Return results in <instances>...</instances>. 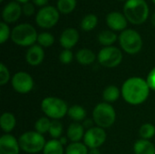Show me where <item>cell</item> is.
<instances>
[{"label": "cell", "mask_w": 155, "mask_h": 154, "mask_svg": "<svg viewBox=\"0 0 155 154\" xmlns=\"http://www.w3.org/2000/svg\"><path fill=\"white\" fill-rule=\"evenodd\" d=\"M150 90L146 80L141 77H132L124 83L122 95L126 103L132 105H138L146 101Z\"/></svg>", "instance_id": "6da1fadb"}, {"label": "cell", "mask_w": 155, "mask_h": 154, "mask_svg": "<svg viewBox=\"0 0 155 154\" xmlns=\"http://www.w3.org/2000/svg\"><path fill=\"white\" fill-rule=\"evenodd\" d=\"M124 15L132 24L141 25L149 16V6L145 0H127L124 5Z\"/></svg>", "instance_id": "7a4b0ae2"}, {"label": "cell", "mask_w": 155, "mask_h": 154, "mask_svg": "<svg viewBox=\"0 0 155 154\" xmlns=\"http://www.w3.org/2000/svg\"><path fill=\"white\" fill-rule=\"evenodd\" d=\"M12 41L20 46H32L37 41V32L30 24H20L11 31Z\"/></svg>", "instance_id": "3957f363"}, {"label": "cell", "mask_w": 155, "mask_h": 154, "mask_svg": "<svg viewBox=\"0 0 155 154\" xmlns=\"http://www.w3.org/2000/svg\"><path fill=\"white\" fill-rule=\"evenodd\" d=\"M116 119L114 108L108 103H101L95 106L93 112V120L101 128L111 127Z\"/></svg>", "instance_id": "277c9868"}, {"label": "cell", "mask_w": 155, "mask_h": 154, "mask_svg": "<svg viewBox=\"0 0 155 154\" xmlns=\"http://www.w3.org/2000/svg\"><path fill=\"white\" fill-rule=\"evenodd\" d=\"M41 109L44 113L54 120L62 119L67 113L68 107L66 103L56 97H46L42 101Z\"/></svg>", "instance_id": "5b68a950"}, {"label": "cell", "mask_w": 155, "mask_h": 154, "mask_svg": "<svg viewBox=\"0 0 155 154\" xmlns=\"http://www.w3.org/2000/svg\"><path fill=\"white\" fill-rule=\"evenodd\" d=\"M20 148L27 153H36L44 150L45 140L37 132H25L19 137Z\"/></svg>", "instance_id": "8992f818"}, {"label": "cell", "mask_w": 155, "mask_h": 154, "mask_svg": "<svg viewBox=\"0 0 155 154\" xmlns=\"http://www.w3.org/2000/svg\"><path fill=\"white\" fill-rule=\"evenodd\" d=\"M119 43L124 52L130 54L139 53L143 47V39L140 34L134 29H125L119 35Z\"/></svg>", "instance_id": "52a82bcc"}, {"label": "cell", "mask_w": 155, "mask_h": 154, "mask_svg": "<svg viewBox=\"0 0 155 154\" xmlns=\"http://www.w3.org/2000/svg\"><path fill=\"white\" fill-rule=\"evenodd\" d=\"M97 59L103 66L114 68L121 64L123 60V53L115 46H106L100 50Z\"/></svg>", "instance_id": "ba28073f"}, {"label": "cell", "mask_w": 155, "mask_h": 154, "mask_svg": "<svg viewBox=\"0 0 155 154\" xmlns=\"http://www.w3.org/2000/svg\"><path fill=\"white\" fill-rule=\"evenodd\" d=\"M59 11L52 5L42 7L36 14L35 22L42 28H51L55 25L59 20Z\"/></svg>", "instance_id": "9c48e42d"}, {"label": "cell", "mask_w": 155, "mask_h": 154, "mask_svg": "<svg viewBox=\"0 0 155 154\" xmlns=\"http://www.w3.org/2000/svg\"><path fill=\"white\" fill-rule=\"evenodd\" d=\"M106 140V133L101 127H91L84 136V144L90 149H98Z\"/></svg>", "instance_id": "30bf717a"}, {"label": "cell", "mask_w": 155, "mask_h": 154, "mask_svg": "<svg viewBox=\"0 0 155 154\" xmlns=\"http://www.w3.org/2000/svg\"><path fill=\"white\" fill-rule=\"evenodd\" d=\"M14 90L20 93H27L34 87V81L32 76L26 72H18L15 74L11 80Z\"/></svg>", "instance_id": "8fae6325"}, {"label": "cell", "mask_w": 155, "mask_h": 154, "mask_svg": "<svg viewBox=\"0 0 155 154\" xmlns=\"http://www.w3.org/2000/svg\"><path fill=\"white\" fill-rule=\"evenodd\" d=\"M22 6L16 1L9 2L7 5H5L2 11V17L5 23H14L16 22L21 14H22Z\"/></svg>", "instance_id": "7c38bea8"}, {"label": "cell", "mask_w": 155, "mask_h": 154, "mask_svg": "<svg viewBox=\"0 0 155 154\" xmlns=\"http://www.w3.org/2000/svg\"><path fill=\"white\" fill-rule=\"evenodd\" d=\"M106 24L114 31H124L127 26V19L124 14L113 11L106 15Z\"/></svg>", "instance_id": "4fadbf2b"}, {"label": "cell", "mask_w": 155, "mask_h": 154, "mask_svg": "<svg viewBox=\"0 0 155 154\" xmlns=\"http://www.w3.org/2000/svg\"><path fill=\"white\" fill-rule=\"evenodd\" d=\"M19 142L10 134H5L0 138V154H19Z\"/></svg>", "instance_id": "5bb4252c"}, {"label": "cell", "mask_w": 155, "mask_h": 154, "mask_svg": "<svg viewBox=\"0 0 155 154\" xmlns=\"http://www.w3.org/2000/svg\"><path fill=\"white\" fill-rule=\"evenodd\" d=\"M79 40V33L74 28H66L63 31L60 36V44L64 49L73 48Z\"/></svg>", "instance_id": "9a60e30c"}, {"label": "cell", "mask_w": 155, "mask_h": 154, "mask_svg": "<svg viewBox=\"0 0 155 154\" xmlns=\"http://www.w3.org/2000/svg\"><path fill=\"white\" fill-rule=\"evenodd\" d=\"M45 58V52L41 45L34 44L29 47L25 54V60L27 64L32 66H36L40 64Z\"/></svg>", "instance_id": "2e32d148"}, {"label": "cell", "mask_w": 155, "mask_h": 154, "mask_svg": "<svg viewBox=\"0 0 155 154\" xmlns=\"http://www.w3.org/2000/svg\"><path fill=\"white\" fill-rule=\"evenodd\" d=\"M84 133H84V125L78 123H74L70 124L67 129V137L73 143H79L80 140L84 138Z\"/></svg>", "instance_id": "e0dca14e"}, {"label": "cell", "mask_w": 155, "mask_h": 154, "mask_svg": "<svg viewBox=\"0 0 155 154\" xmlns=\"http://www.w3.org/2000/svg\"><path fill=\"white\" fill-rule=\"evenodd\" d=\"M135 154H155V146L149 140H138L134 145Z\"/></svg>", "instance_id": "ac0fdd59"}, {"label": "cell", "mask_w": 155, "mask_h": 154, "mask_svg": "<svg viewBox=\"0 0 155 154\" xmlns=\"http://www.w3.org/2000/svg\"><path fill=\"white\" fill-rule=\"evenodd\" d=\"M76 60L79 64L83 65L91 64L95 61V54L94 53L87 48H83L79 50L75 54Z\"/></svg>", "instance_id": "d6986e66"}, {"label": "cell", "mask_w": 155, "mask_h": 154, "mask_svg": "<svg viewBox=\"0 0 155 154\" xmlns=\"http://www.w3.org/2000/svg\"><path fill=\"white\" fill-rule=\"evenodd\" d=\"M15 123H16L15 117L14 114H12L10 113H5L0 117L1 129L6 133L12 132L14 130V128L15 127Z\"/></svg>", "instance_id": "ffe728a7"}, {"label": "cell", "mask_w": 155, "mask_h": 154, "mask_svg": "<svg viewBox=\"0 0 155 154\" xmlns=\"http://www.w3.org/2000/svg\"><path fill=\"white\" fill-rule=\"evenodd\" d=\"M44 154H64V145L59 140L53 139L45 143Z\"/></svg>", "instance_id": "44dd1931"}, {"label": "cell", "mask_w": 155, "mask_h": 154, "mask_svg": "<svg viewBox=\"0 0 155 154\" xmlns=\"http://www.w3.org/2000/svg\"><path fill=\"white\" fill-rule=\"evenodd\" d=\"M117 40V35L114 31L111 30H104L99 33L98 34V41L101 44L106 46H112L113 44L115 43Z\"/></svg>", "instance_id": "7402d4cb"}, {"label": "cell", "mask_w": 155, "mask_h": 154, "mask_svg": "<svg viewBox=\"0 0 155 154\" xmlns=\"http://www.w3.org/2000/svg\"><path fill=\"white\" fill-rule=\"evenodd\" d=\"M67 114L69 117L75 121V122H81L85 119L86 117V111L84 110V107L80 105H73L68 109Z\"/></svg>", "instance_id": "603a6c76"}, {"label": "cell", "mask_w": 155, "mask_h": 154, "mask_svg": "<svg viewBox=\"0 0 155 154\" xmlns=\"http://www.w3.org/2000/svg\"><path fill=\"white\" fill-rule=\"evenodd\" d=\"M120 96V91L117 86L115 85H109L107 86L103 93V98L107 103L115 102Z\"/></svg>", "instance_id": "cb8c5ba5"}, {"label": "cell", "mask_w": 155, "mask_h": 154, "mask_svg": "<svg viewBox=\"0 0 155 154\" xmlns=\"http://www.w3.org/2000/svg\"><path fill=\"white\" fill-rule=\"evenodd\" d=\"M98 18L94 14H88L84 15L81 21V28L84 31H91L97 25Z\"/></svg>", "instance_id": "d4e9b609"}, {"label": "cell", "mask_w": 155, "mask_h": 154, "mask_svg": "<svg viewBox=\"0 0 155 154\" xmlns=\"http://www.w3.org/2000/svg\"><path fill=\"white\" fill-rule=\"evenodd\" d=\"M76 0H57V9L62 14L72 13L76 6Z\"/></svg>", "instance_id": "484cf974"}, {"label": "cell", "mask_w": 155, "mask_h": 154, "mask_svg": "<svg viewBox=\"0 0 155 154\" xmlns=\"http://www.w3.org/2000/svg\"><path fill=\"white\" fill-rule=\"evenodd\" d=\"M87 146L81 143H72L65 150L66 154H88Z\"/></svg>", "instance_id": "4316f807"}, {"label": "cell", "mask_w": 155, "mask_h": 154, "mask_svg": "<svg viewBox=\"0 0 155 154\" xmlns=\"http://www.w3.org/2000/svg\"><path fill=\"white\" fill-rule=\"evenodd\" d=\"M51 123L52 122L47 117H42V118L38 119L35 123V132H37L40 134H44V133L49 132Z\"/></svg>", "instance_id": "83f0119b"}, {"label": "cell", "mask_w": 155, "mask_h": 154, "mask_svg": "<svg viewBox=\"0 0 155 154\" xmlns=\"http://www.w3.org/2000/svg\"><path fill=\"white\" fill-rule=\"evenodd\" d=\"M37 42H38L39 45H41L42 47H49L54 44V37L52 34H50L48 32H43L38 34Z\"/></svg>", "instance_id": "f1b7e54d"}, {"label": "cell", "mask_w": 155, "mask_h": 154, "mask_svg": "<svg viewBox=\"0 0 155 154\" xmlns=\"http://www.w3.org/2000/svg\"><path fill=\"white\" fill-rule=\"evenodd\" d=\"M155 134V127L151 123L143 124L139 130V135L143 140H150Z\"/></svg>", "instance_id": "f546056e"}, {"label": "cell", "mask_w": 155, "mask_h": 154, "mask_svg": "<svg viewBox=\"0 0 155 154\" xmlns=\"http://www.w3.org/2000/svg\"><path fill=\"white\" fill-rule=\"evenodd\" d=\"M49 134L51 137H53L54 139H57L60 138V136L63 133V125L62 123L58 121V120H54L51 123V126L49 129Z\"/></svg>", "instance_id": "4dcf8cb0"}, {"label": "cell", "mask_w": 155, "mask_h": 154, "mask_svg": "<svg viewBox=\"0 0 155 154\" xmlns=\"http://www.w3.org/2000/svg\"><path fill=\"white\" fill-rule=\"evenodd\" d=\"M9 36H11V32L7 24L5 22H1L0 23V43L4 44L5 41H7Z\"/></svg>", "instance_id": "1f68e13d"}, {"label": "cell", "mask_w": 155, "mask_h": 154, "mask_svg": "<svg viewBox=\"0 0 155 154\" xmlns=\"http://www.w3.org/2000/svg\"><path fill=\"white\" fill-rule=\"evenodd\" d=\"M9 78H10L9 70L4 64H0V84L5 85V84H7V82L9 81Z\"/></svg>", "instance_id": "d6a6232c"}, {"label": "cell", "mask_w": 155, "mask_h": 154, "mask_svg": "<svg viewBox=\"0 0 155 154\" xmlns=\"http://www.w3.org/2000/svg\"><path fill=\"white\" fill-rule=\"evenodd\" d=\"M59 59L61 61L62 64H68L72 62L73 60V53L70 49H64L60 55H59Z\"/></svg>", "instance_id": "836d02e7"}, {"label": "cell", "mask_w": 155, "mask_h": 154, "mask_svg": "<svg viewBox=\"0 0 155 154\" xmlns=\"http://www.w3.org/2000/svg\"><path fill=\"white\" fill-rule=\"evenodd\" d=\"M22 9H23V13L27 16H30L35 13V5L33 3H30V2L24 4Z\"/></svg>", "instance_id": "e575fe53"}, {"label": "cell", "mask_w": 155, "mask_h": 154, "mask_svg": "<svg viewBox=\"0 0 155 154\" xmlns=\"http://www.w3.org/2000/svg\"><path fill=\"white\" fill-rule=\"evenodd\" d=\"M146 81H147V84H148L150 89H152L153 91H155V67L149 73Z\"/></svg>", "instance_id": "d590c367"}, {"label": "cell", "mask_w": 155, "mask_h": 154, "mask_svg": "<svg viewBox=\"0 0 155 154\" xmlns=\"http://www.w3.org/2000/svg\"><path fill=\"white\" fill-rule=\"evenodd\" d=\"M49 0H33V4L37 5V6H46V5L48 4Z\"/></svg>", "instance_id": "8d00e7d4"}, {"label": "cell", "mask_w": 155, "mask_h": 154, "mask_svg": "<svg viewBox=\"0 0 155 154\" xmlns=\"http://www.w3.org/2000/svg\"><path fill=\"white\" fill-rule=\"evenodd\" d=\"M88 154H101L100 151L98 149H91L90 152H88Z\"/></svg>", "instance_id": "74e56055"}, {"label": "cell", "mask_w": 155, "mask_h": 154, "mask_svg": "<svg viewBox=\"0 0 155 154\" xmlns=\"http://www.w3.org/2000/svg\"><path fill=\"white\" fill-rule=\"evenodd\" d=\"M92 123H93V122H92V121L87 120V121H85V122H84V127H90V126L92 125Z\"/></svg>", "instance_id": "f35d334b"}, {"label": "cell", "mask_w": 155, "mask_h": 154, "mask_svg": "<svg viewBox=\"0 0 155 154\" xmlns=\"http://www.w3.org/2000/svg\"><path fill=\"white\" fill-rule=\"evenodd\" d=\"M59 141H60V143H61L63 145H64V143H66V139H65V138H64V137H63V138H61Z\"/></svg>", "instance_id": "ab89813d"}, {"label": "cell", "mask_w": 155, "mask_h": 154, "mask_svg": "<svg viewBox=\"0 0 155 154\" xmlns=\"http://www.w3.org/2000/svg\"><path fill=\"white\" fill-rule=\"evenodd\" d=\"M15 1L18 2V3H22V4H25V3L29 2V0H15Z\"/></svg>", "instance_id": "60d3db41"}, {"label": "cell", "mask_w": 155, "mask_h": 154, "mask_svg": "<svg viewBox=\"0 0 155 154\" xmlns=\"http://www.w3.org/2000/svg\"><path fill=\"white\" fill-rule=\"evenodd\" d=\"M152 24L155 26V12L154 14L153 15V16H152Z\"/></svg>", "instance_id": "b9f144b4"}, {"label": "cell", "mask_w": 155, "mask_h": 154, "mask_svg": "<svg viewBox=\"0 0 155 154\" xmlns=\"http://www.w3.org/2000/svg\"><path fill=\"white\" fill-rule=\"evenodd\" d=\"M152 1H153V3L155 4V0H152Z\"/></svg>", "instance_id": "7bdbcfd3"}, {"label": "cell", "mask_w": 155, "mask_h": 154, "mask_svg": "<svg viewBox=\"0 0 155 154\" xmlns=\"http://www.w3.org/2000/svg\"><path fill=\"white\" fill-rule=\"evenodd\" d=\"M3 1H4V0H0V2H3Z\"/></svg>", "instance_id": "ee69618b"}, {"label": "cell", "mask_w": 155, "mask_h": 154, "mask_svg": "<svg viewBox=\"0 0 155 154\" xmlns=\"http://www.w3.org/2000/svg\"><path fill=\"white\" fill-rule=\"evenodd\" d=\"M119 1H124V0H119Z\"/></svg>", "instance_id": "f6af8a7d"}]
</instances>
